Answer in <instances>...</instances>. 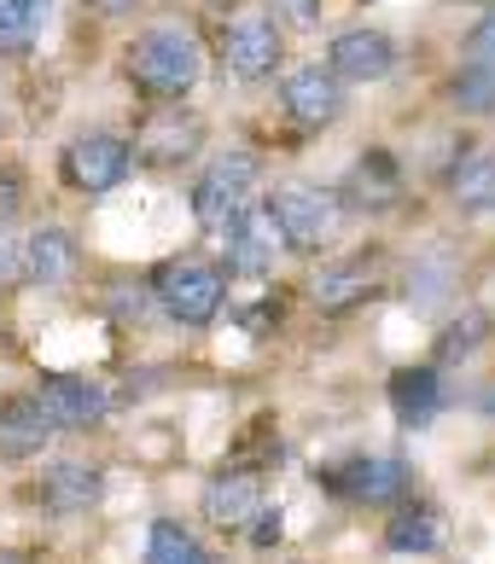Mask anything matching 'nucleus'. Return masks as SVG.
<instances>
[{
  "label": "nucleus",
  "instance_id": "nucleus-21",
  "mask_svg": "<svg viewBox=\"0 0 495 564\" xmlns=\"http://www.w3.org/2000/svg\"><path fill=\"white\" fill-rule=\"evenodd\" d=\"M390 553H438L443 547V507L438 500H397L385 524Z\"/></svg>",
  "mask_w": 495,
  "mask_h": 564
},
{
  "label": "nucleus",
  "instance_id": "nucleus-6",
  "mask_svg": "<svg viewBox=\"0 0 495 564\" xmlns=\"http://www.w3.org/2000/svg\"><path fill=\"white\" fill-rule=\"evenodd\" d=\"M134 163H147V170H187V163L204 152V117L187 111L175 99V106H152L147 117L134 122Z\"/></svg>",
  "mask_w": 495,
  "mask_h": 564
},
{
  "label": "nucleus",
  "instance_id": "nucleus-26",
  "mask_svg": "<svg viewBox=\"0 0 495 564\" xmlns=\"http://www.w3.org/2000/svg\"><path fill=\"white\" fill-rule=\"evenodd\" d=\"M147 564H211V553H204V541L187 524H175V518H152Z\"/></svg>",
  "mask_w": 495,
  "mask_h": 564
},
{
  "label": "nucleus",
  "instance_id": "nucleus-7",
  "mask_svg": "<svg viewBox=\"0 0 495 564\" xmlns=\"http://www.w3.org/2000/svg\"><path fill=\"white\" fill-rule=\"evenodd\" d=\"M321 484L338 500H349V507H397L415 489V471H408L402 454H356V459L326 466Z\"/></svg>",
  "mask_w": 495,
  "mask_h": 564
},
{
  "label": "nucleus",
  "instance_id": "nucleus-5",
  "mask_svg": "<svg viewBox=\"0 0 495 564\" xmlns=\"http://www.w3.org/2000/svg\"><path fill=\"white\" fill-rule=\"evenodd\" d=\"M129 175H134V145L117 129H82V134H71L65 152H58V181L82 198H106Z\"/></svg>",
  "mask_w": 495,
  "mask_h": 564
},
{
  "label": "nucleus",
  "instance_id": "nucleus-25",
  "mask_svg": "<svg viewBox=\"0 0 495 564\" xmlns=\"http://www.w3.org/2000/svg\"><path fill=\"white\" fill-rule=\"evenodd\" d=\"M443 106L455 111V117H472V122L495 117V70L455 65V70H449V82H443Z\"/></svg>",
  "mask_w": 495,
  "mask_h": 564
},
{
  "label": "nucleus",
  "instance_id": "nucleus-11",
  "mask_svg": "<svg viewBox=\"0 0 495 564\" xmlns=\"http://www.w3.org/2000/svg\"><path fill=\"white\" fill-rule=\"evenodd\" d=\"M326 70H333L344 88H367V82H385L390 70H397V41H390L385 30H338L333 41H326Z\"/></svg>",
  "mask_w": 495,
  "mask_h": 564
},
{
  "label": "nucleus",
  "instance_id": "nucleus-27",
  "mask_svg": "<svg viewBox=\"0 0 495 564\" xmlns=\"http://www.w3.org/2000/svg\"><path fill=\"white\" fill-rule=\"evenodd\" d=\"M461 65H478V70H495V7L472 18V30L461 35Z\"/></svg>",
  "mask_w": 495,
  "mask_h": 564
},
{
  "label": "nucleus",
  "instance_id": "nucleus-24",
  "mask_svg": "<svg viewBox=\"0 0 495 564\" xmlns=\"http://www.w3.org/2000/svg\"><path fill=\"white\" fill-rule=\"evenodd\" d=\"M53 18V0H0V58L30 53Z\"/></svg>",
  "mask_w": 495,
  "mask_h": 564
},
{
  "label": "nucleus",
  "instance_id": "nucleus-3",
  "mask_svg": "<svg viewBox=\"0 0 495 564\" xmlns=\"http://www.w3.org/2000/svg\"><path fill=\"white\" fill-rule=\"evenodd\" d=\"M262 204L280 227V250H292V257H315L321 245H333L338 221H344V204L333 186H309V181H286Z\"/></svg>",
  "mask_w": 495,
  "mask_h": 564
},
{
  "label": "nucleus",
  "instance_id": "nucleus-12",
  "mask_svg": "<svg viewBox=\"0 0 495 564\" xmlns=\"http://www.w3.org/2000/svg\"><path fill=\"white\" fill-rule=\"evenodd\" d=\"M262 507H268V489H262L257 466H222L211 484H204V495H198V512L211 518L216 530H234V535L251 530V518Z\"/></svg>",
  "mask_w": 495,
  "mask_h": 564
},
{
  "label": "nucleus",
  "instance_id": "nucleus-22",
  "mask_svg": "<svg viewBox=\"0 0 495 564\" xmlns=\"http://www.w3.org/2000/svg\"><path fill=\"white\" fill-rule=\"evenodd\" d=\"M443 193L461 216H495V152H466L449 163Z\"/></svg>",
  "mask_w": 495,
  "mask_h": 564
},
{
  "label": "nucleus",
  "instance_id": "nucleus-16",
  "mask_svg": "<svg viewBox=\"0 0 495 564\" xmlns=\"http://www.w3.org/2000/svg\"><path fill=\"white\" fill-rule=\"evenodd\" d=\"M35 500H41V507H47L53 518H82V512H94L99 500H106V466H94V459H58L53 471H41Z\"/></svg>",
  "mask_w": 495,
  "mask_h": 564
},
{
  "label": "nucleus",
  "instance_id": "nucleus-10",
  "mask_svg": "<svg viewBox=\"0 0 495 564\" xmlns=\"http://www.w3.org/2000/svg\"><path fill=\"white\" fill-rule=\"evenodd\" d=\"M280 111L292 117L298 129H309V134L333 129V122L349 111L344 82L326 70V65H298V70H286V82H280Z\"/></svg>",
  "mask_w": 495,
  "mask_h": 564
},
{
  "label": "nucleus",
  "instance_id": "nucleus-19",
  "mask_svg": "<svg viewBox=\"0 0 495 564\" xmlns=\"http://www.w3.org/2000/svg\"><path fill=\"white\" fill-rule=\"evenodd\" d=\"M443 372L438 367H397L390 372V413L402 431H426L443 413Z\"/></svg>",
  "mask_w": 495,
  "mask_h": 564
},
{
  "label": "nucleus",
  "instance_id": "nucleus-1",
  "mask_svg": "<svg viewBox=\"0 0 495 564\" xmlns=\"http://www.w3.org/2000/svg\"><path fill=\"white\" fill-rule=\"evenodd\" d=\"M204 76V41L187 24H147L129 41V82L152 106L187 99Z\"/></svg>",
  "mask_w": 495,
  "mask_h": 564
},
{
  "label": "nucleus",
  "instance_id": "nucleus-20",
  "mask_svg": "<svg viewBox=\"0 0 495 564\" xmlns=\"http://www.w3.org/2000/svg\"><path fill=\"white\" fill-rule=\"evenodd\" d=\"M455 285H461L455 257H443V250H426V257L408 262L402 297H408V308H415V315H443V308L455 303Z\"/></svg>",
  "mask_w": 495,
  "mask_h": 564
},
{
  "label": "nucleus",
  "instance_id": "nucleus-33",
  "mask_svg": "<svg viewBox=\"0 0 495 564\" xmlns=\"http://www.w3.org/2000/svg\"><path fill=\"white\" fill-rule=\"evenodd\" d=\"M204 12H234V7H245V0H198Z\"/></svg>",
  "mask_w": 495,
  "mask_h": 564
},
{
  "label": "nucleus",
  "instance_id": "nucleus-28",
  "mask_svg": "<svg viewBox=\"0 0 495 564\" xmlns=\"http://www.w3.org/2000/svg\"><path fill=\"white\" fill-rule=\"evenodd\" d=\"M106 303L117 308L122 321H147L152 308H158V303H152V285H147V280H134V285H129V280H122V285H106Z\"/></svg>",
  "mask_w": 495,
  "mask_h": 564
},
{
  "label": "nucleus",
  "instance_id": "nucleus-32",
  "mask_svg": "<svg viewBox=\"0 0 495 564\" xmlns=\"http://www.w3.org/2000/svg\"><path fill=\"white\" fill-rule=\"evenodd\" d=\"M88 7L99 18H122V12H134V7H147V0H88Z\"/></svg>",
  "mask_w": 495,
  "mask_h": 564
},
{
  "label": "nucleus",
  "instance_id": "nucleus-30",
  "mask_svg": "<svg viewBox=\"0 0 495 564\" xmlns=\"http://www.w3.org/2000/svg\"><path fill=\"white\" fill-rule=\"evenodd\" d=\"M245 535H251L257 547H275V541H280V507H275V512L262 507V512L251 518V530H245Z\"/></svg>",
  "mask_w": 495,
  "mask_h": 564
},
{
  "label": "nucleus",
  "instance_id": "nucleus-29",
  "mask_svg": "<svg viewBox=\"0 0 495 564\" xmlns=\"http://www.w3.org/2000/svg\"><path fill=\"white\" fill-rule=\"evenodd\" d=\"M24 170H18V163H0V234H7V227L24 216Z\"/></svg>",
  "mask_w": 495,
  "mask_h": 564
},
{
  "label": "nucleus",
  "instance_id": "nucleus-14",
  "mask_svg": "<svg viewBox=\"0 0 495 564\" xmlns=\"http://www.w3.org/2000/svg\"><path fill=\"white\" fill-rule=\"evenodd\" d=\"M76 262H82V245H76L71 227H58V221L35 227V234L18 245V280L35 285V291H65L76 280Z\"/></svg>",
  "mask_w": 495,
  "mask_h": 564
},
{
  "label": "nucleus",
  "instance_id": "nucleus-13",
  "mask_svg": "<svg viewBox=\"0 0 495 564\" xmlns=\"http://www.w3.org/2000/svg\"><path fill=\"white\" fill-rule=\"evenodd\" d=\"M35 402L47 408L53 431H94V425H106V413H111L106 384L82 379V372H47V379L35 384Z\"/></svg>",
  "mask_w": 495,
  "mask_h": 564
},
{
  "label": "nucleus",
  "instance_id": "nucleus-17",
  "mask_svg": "<svg viewBox=\"0 0 495 564\" xmlns=\"http://www.w3.org/2000/svg\"><path fill=\"white\" fill-rule=\"evenodd\" d=\"M53 420L47 408L35 402V390H12L7 402H0V454L7 459H41L53 448Z\"/></svg>",
  "mask_w": 495,
  "mask_h": 564
},
{
  "label": "nucleus",
  "instance_id": "nucleus-23",
  "mask_svg": "<svg viewBox=\"0 0 495 564\" xmlns=\"http://www.w3.org/2000/svg\"><path fill=\"white\" fill-rule=\"evenodd\" d=\"M489 332H495V321L484 315V308H461L455 321H443V332H438V344H431V367H466L472 355H478L484 344H489Z\"/></svg>",
  "mask_w": 495,
  "mask_h": 564
},
{
  "label": "nucleus",
  "instance_id": "nucleus-2",
  "mask_svg": "<svg viewBox=\"0 0 495 564\" xmlns=\"http://www.w3.org/2000/svg\"><path fill=\"white\" fill-rule=\"evenodd\" d=\"M147 285H152L158 315L175 321V326H187V332H204V326L222 315V303H228V280H222V268L204 262V257H170V262H158L152 274H147Z\"/></svg>",
  "mask_w": 495,
  "mask_h": 564
},
{
  "label": "nucleus",
  "instance_id": "nucleus-34",
  "mask_svg": "<svg viewBox=\"0 0 495 564\" xmlns=\"http://www.w3.org/2000/svg\"><path fill=\"white\" fill-rule=\"evenodd\" d=\"M489 408H495V402H489Z\"/></svg>",
  "mask_w": 495,
  "mask_h": 564
},
{
  "label": "nucleus",
  "instance_id": "nucleus-9",
  "mask_svg": "<svg viewBox=\"0 0 495 564\" xmlns=\"http://www.w3.org/2000/svg\"><path fill=\"white\" fill-rule=\"evenodd\" d=\"M216 250H222V274L234 280H262L280 257V227L268 216V204H245L239 216H228L216 227Z\"/></svg>",
  "mask_w": 495,
  "mask_h": 564
},
{
  "label": "nucleus",
  "instance_id": "nucleus-15",
  "mask_svg": "<svg viewBox=\"0 0 495 564\" xmlns=\"http://www.w3.org/2000/svg\"><path fill=\"white\" fill-rule=\"evenodd\" d=\"M344 210H367V216H385V210H397L402 204V170H397V158L385 152V145H367V152L349 163V175L344 186H333Z\"/></svg>",
  "mask_w": 495,
  "mask_h": 564
},
{
  "label": "nucleus",
  "instance_id": "nucleus-8",
  "mask_svg": "<svg viewBox=\"0 0 495 564\" xmlns=\"http://www.w3.org/2000/svg\"><path fill=\"white\" fill-rule=\"evenodd\" d=\"M286 65V30L268 12H239L222 30V70L234 82H268Z\"/></svg>",
  "mask_w": 495,
  "mask_h": 564
},
{
  "label": "nucleus",
  "instance_id": "nucleus-31",
  "mask_svg": "<svg viewBox=\"0 0 495 564\" xmlns=\"http://www.w3.org/2000/svg\"><path fill=\"white\" fill-rule=\"evenodd\" d=\"M7 280H18V239L0 234V285H7Z\"/></svg>",
  "mask_w": 495,
  "mask_h": 564
},
{
  "label": "nucleus",
  "instance_id": "nucleus-18",
  "mask_svg": "<svg viewBox=\"0 0 495 564\" xmlns=\"http://www.w3.org/2000/svg\"><path fill=\"white\" fill-rule=\"evenodd\" d=\"M374 291H379L374 262H367V257H344V262L315 268V280H309V303H315L321 315H349V308H362Z\"/></svg>",
  "mask_w": 495,
  "mask_h": 564
},
{
  "label": "nucleus",
  "instance_id": "nucleus-4",
  "mask_svg": "<svg viewBox=\"0 0 495 564\" xmlns=\"http://www.w3.org/2000/svg\"><path fill=\"white\" fill-rule=\"evenodd\" d=\"M257 181H262V158H257V152H245V145H228V152H216V158L198 170L193 193H187L193 221L216 234V227L228 221V216H239L245 204H257Z\"/></svg>",
  "mask_w": 495,
  "mask_h": 564
}]
</instances>
